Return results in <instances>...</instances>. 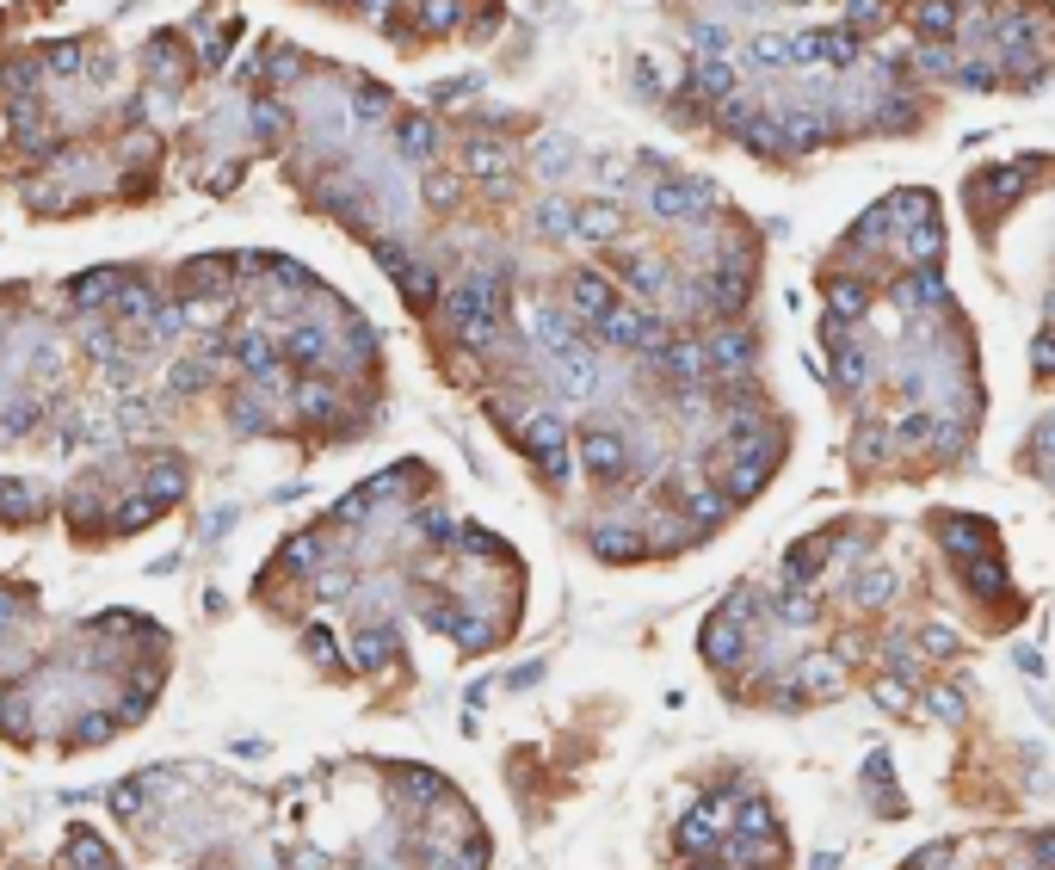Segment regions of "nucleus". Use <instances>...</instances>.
<instances>
[{
  "label": "nucleus",
  "instance_id": "42",
  "mask_svg": "<svg viewBox=\"0 0 1055 870\" xmlns=\"http://www.w3.org/2000/svg\"><path fill=\"white\" fill-rule=\"evenodd\" d=\"M457 543H463L469 556H506V550H500V537H494V531H482V525H463V531H457Z\"/></svg>",
  "mask_w": 1055,
  "mask_h": 870
},
{
  "label": "nucleus",
  "instance_id": "19",
  "mask_svg": "<svg viewBox=\"0 0 1055 870\" xmlns=\"http://www.w3.org/2000/svg\"><path fill=\"white\" fill-rule=\"evenodd\" d=\"M395 149L414 155V161H426L432 149H439V130H432V118H402V124H395Z\"/></svg>",
  "mask_w": 1055,
  "mask_h": 870
},
{
  "label": "nucleus",
  "instance_id": "7",
  "mask_svg": "<svg viewBox=\"0 0 1055 870\" xmlns=\"http://www.w3.org/2000/svg\"><path fill=\"white\" fill-rule=\"evenodd\" d=\"M241 260H229V253H210V260H186L179 266V278H186V290L192 297H235V272Z\"/></svg>",
  "mask_w": 1055,
  "mask_h": 870
},
{
  "label": "nucleus",
  "instance_id": "46",
  "mask_svg": "<svg viewBox=\"0 0 1055 870\" xmlns=\"http://www.w3.org/2000/svg\"><path fill=\"white\" fill-rule=\"evenodd\" d=\"M426 204H432V210L457 204V179H451V173H426Z\"/></svg>",
  "mask_w": 1055,
  "mask_h": 870
},
{
  "label": "nucleus",
  "instance_id": "9",
  "mask_svg": "<svg viewBox=\"0 0 1055 870\" xmlns=\"http://www.w3.org/2000/svg\"><path fill=\"white\" fill-rule=\"evenodd\" d=\"M124 278L130 272H118V266H93V272H81L75 284H68V297H75V309H112Z\"/></svg>",
  "mask_w": 1055,
  "mask_h": 870
},
{
  "label": "nucleus",
  "instance_id": "24",
  "mask_svg": "<svg viewBox=\"0 0 1055 870\" xmlns=\"http://www.w3.org/2000/svg\"><path fill=\"white\" fill-rule=\"evenodd\" d=\"M0 735L19 741V747L31 741V698H25V692H13L7 704H0Z\"/></svg>",
  "mask_w": 1055,
  "mask_h": 870
},
{
  "label": "nucleus",
  "instance_id": "12",
  "mask_svg": "<svg viewBox=\"0 0 1055 870\" xmlns=\"http://www.w3.org/2000/svg\"><path fill=\"white\" fill-rule=\"evenodd\" d=\"M519 439H525V451L537 457V451H556V445L568 439V426H562V414H556V408H537V414H525V420H519Z\"/></svg>",
  "mask_w": 1055,
  "mask_h": 870
},
{
  "label": "nucleus",
  "instance_id": "25",
  "mask_svg": "<svg viewBox=\"0 0 1055 870\" xmlns=\"http://www.w3.org/2000/svg\"><path fill=\"white\" fill-rule=\"evenodd\" d=\"M870 698H877L889 716H914V685H907V679H889V673H883L877 685H870Z\"/></svg>",
  "mask_w": 1055,
  "mask_h": 870
},
{
  "label": "nucleus",
  "instance_id": "2",
  "mask_svg": "<svg viewBox=\"0 0 1055 870\" xmlns=\"http://www.w3.org/2000/svg\"><path fill=\"white\" fill-rule=\"evenodd\" d=\"M796 692H803L809 704H833V698H846V667L833 661V655H809V661H796Z\"/></svg>",
  "mask_w": 1055,
  "mask_h": 870
},
{
  "label": "nucleus",
  "instance_id": "61",
  "mask_svg": "<svg viewBox=\"0 0 1055 870\" xmlns=\"http://www.w3.org/2000/svg\"><path fill=\"white\" fill-rule=\"evenodd\" d=\"M112 870H118V864H112Z\"/></svg>",
  "mask_w": 1055,
  "mask_h": 870
},
{
  "label": "nucleus",
  "instance_id": "4",
  "mask_svg": "<svg viewBox=\"0 0 1055 870\" xmlns=\"http://www.w3.org/2000/svg\"><path fill=\"white\" fill-rule=\"evenodd\" d=\"M568 309H574V321H593V328H599V321L617 309L611 278H605V272H574V278H568Z\"/></svg>",
  "mask_w": 1055,
  "mask_h": 870
},
{
  "label": "nucleus",
  "instance_id": "43",
  "mask_svg": "<svg viewBox=\"0 0 1055 870\" xmlns=\"http://www.w3.org/2000/svg\"><path fill=\"white\" fill-rule=\"evenodd\" d=\"M488 858H494L488 833H469V840H463V852H457V870H488Z\"/></svg>",
  "mask_w": 1055,
  "mask_h": 870
},
{
  "label": "nucleus",
  "instance_id": "5",
  "mask_svg": "<svg viewBox=\"0 0 1055 870\" xmlns=\"http://www.w3.org/2000/svg\"><path fill=\"white\" fill-rule=\"evenodd\" d=\"M587 550H593L599 562H642V556H648V537H642L636 525H617V519H605V525H593V531H587Z\"/></svg>",
  "mask_w": 1055,
  "mask_h": 870
},
{
  "label": "nucleus",
  "instance_id": "20",
  "mask_svg": "<svg viewBox=\"0 0 1055 870\" xmlns=\"http://www.w3.org/2000/svg\"><path fill=\"white\" fill-rule=\"evenodd\" d=\"M142 62H149V75H155V81H167V87H179V75H186V56H179V44H173V38H155L149 50H142Z\"/></svg>",
  "mask_w": 1055,
  "mask_h": 870
},
{
  "label": "nucleus",
  "instance_id": "15",
  "mask_svg": "<svg viewBox=\"0 0 1055 870\" xmlns=\"http://www.w3.org/2000/svg\"><path fill=\"white\" fill-rule=\"evenodd\" d=\"M44 513V500L31 482H0V525H31Z\"/></svg>",
  "mask_w": 1055,
  "mask_h": 870
},
{
  "label": "nucleus",
  "instance_id": "18",
  "mask_svg": "<svg viewBox=\"0 0 1055 870\" xmlns=\"http://www.w3.org/2000/svg\"><path fill=\"white\" fill-rule=\"evenodd\" d=\"M617 229H624L617 204H580V210H574V235H587V241H611Z\"/></svg>",
  "mask_w": 1055,
  "mask_h": 870
},
{
  "label": "nucleus",
  "instance_id": "40",
  "mask_svg": "<svg viewBox=\"0 0 1055 870\" xmlns=\"http://www.w3.org/2000/svg\"><path fill=\"white\" fill-rule=\"evenodd\" d=\"M537 229H543V235H568V229H574V210H568L562 198H543V204H537Z\"/></svg>",
  "mask_w": 1055,
  "mask_h": 870
},
{
  "label": "nucleus",
  "instance_id": "3",
  "mask_svg": "<svg viewBox=\"0 0 1055 870\" xmlns=\"http://www.w3.org/2000/svg\"><path fill=\"white\" fill-rule=\"evenodd\" d=\"M698 655H704L716 673H735V667L747 661V630H735L729 618H710V624L698 630Z\"/></svg>",
  "mask_w": 1055,
  "mask_h": 870
},
{
  "label": "nucleus",
  "instance_id": "51",
  "mask_svg": "<svg viewBox=\"0 0 1055 870\" xmlns=\"http://www.w3.org/2000/svg\"><path fill=\"white\" fill-rule=\"evenodd\" d=\"M334 519H371V494L358 488V494H346L340 506H334Z\"/></svg>",
  "mask_w": 1055,
  "mask_h": 870
},
{
  "label": "nucleus",
  "instance_id": "34",
  "mask_svg": "<svg viewBox=\"0 0 1055 870\" xmlns=\"http://www.w3.org/2000/svg\"><path fill=\"white\" fill-rule=\"evenodd\" d=\"M75 722H81V729L68 735V747H93V741H112V729H118V722L105 716V710H87V716H75Z\"/></svg>",
  "mask_w": 1055,
  "mask_h": 870
},
{
  "label": "nucleus",
  "instance_id": "23",
  "mask_svg": "<svg viewBox=\"0 0 1055 870\" xmlns=\"http://www.w3.org/2000/svg\"><path fill=\"white\" fill-rule=\"evenodd\" d=\"M914 648H920L926 661H951L957 648H963V636H957L951 624H920V642H914Z\"/></svg>",
  "mask_w": 1055,
  "mask_h": 870
},
{
  "label": "nucleus",
  "instance_id": "26",
  "mask_svg": "<svg viewBox=\"0 0 1055 870\" xmlns=\"http://www.w3.org/2000/svg\"><path fill=\"white\" fill-rule=\"evenodd\" d=\"M889 599H895V574L870 568V574L852 580V605H889Z\"/></svg>",
  "mask_w": 1055,
  "mask_h": 870
},
{
  "label": "nucleus",
  "instance_id": "55",
  "mask_svg": "<svg viewBox=\"0 0 1055 870\" xmlns=\"http://www.w3.org/2000/svg\"><path fill=\"white\" fill-rule=\"evenodd\" d=\"M864 778L877 784V790H889V778H895V772H889V753H870V759H864Z\"/></svg>",
  "mask_w": 1055,
  "mask_h": 870
},
{
  "label": "nucleus",
  "instance_id": "10",
  "mask_svg": "<svg viewBox=\"0 0 1055 870\" xmlns=\"http://www.w3.org/2000/svg\"><path fill=\"white\" fill-rule=\"evenodd\" d=\"M445 790H451L445 772H432V766H395V796H402V803H414V809L439 803Z\"/></svg>",
  "mask_w": 1055,
  "mask_h": 870
},
{
  "label": "nucleus",
  "instance_id": "54",
  "mask_svg": "<svg viewBox=\"0 0 1055 870\" xmlns=\"http://www.w3.org/2000/svg\"><path fill=\"white\" fill-rule=\"evenodd\" d=\"M105 383H112V389H130V383H136V365H130V358H105Z\"/></svg>",
  "mask_w": 1055,
  "mask_h": 870
},
{
  "label": "nucleus",
  "instance_id": "49",
  "mask_svg": "<svg viewBox=\"0 0 1055 870\" xmlns=\"http://www.w3.org/2000/svg\"><path fill=\"white\" fill-rule=\"evenodd\" d=\"M7 87H13V93L25 99L31 87H38V62H13V68H7Z\"/></svg>",
  "mask_w": 1055,
  "mask_h": 870
},
{
  "label": "nucleus",
  "instance_id": "35",
  "mask_svg": "<svg viewBox=\"0 0 1055 870\" xmlns=\"http://www.w3.org/2000/svg\"><path fill=\"white\" fill-rule=\"evenodd\" d=\"M204 383H210V365H204V358H179L173 377H167L173 395H192V389H204Z\"/></svg>",
  "mask_w": 1055,
  "mask_h": 870
},
{
  "label": "nucleus",
  "instance_id": "16",
  "mask_svg": "<svg viewBox=\"0 0 1055 870\" xmlns=\"http://www.w3.org/2000/svg\"><path fill=\"white\" fill-rule=\"evenodd\" d=\"M735 840H778V809L766 803V796H747V803H741Z\"/></svg>",
  "mask_w": 1055,
  "mask_h": 870
},
{
  "label": "nucleus",
  "instance_id": "28",
  "mask_svg": "<svg viewBox=\"0 0 1055 870\" xmlns=\"http://www.w3.org/2000/svg\"><path fill=\"white\" fill-rule=\"evenodd\" d=\"M303 655L321 661V667H334V661H346V648L334 642V630H327V624H309V630H303Z\"/></svg>",
  "mask_w": 1055,
  "mask_h": 870
},
{
  "label": "nucleus",
  "instance_id": "32",
  "mask_svg": "<svg viewBox=\"0 0 1055 870\" xmlns=\"http://www.w3.org/2000/svg\"><path fill=\"white\" fill-rule=\"evenodd\" d=\"M414 525H420V537H426V543H457V519H451V513H439V506H420V513H414Z\"/></svg>",
  "mask_w": 1055,
  "mask_h": 870
},
{
  "label": "nucleus",
  "instance_id": "60",
  "mask_svg": "<svg viewBox=\"0 0 1055 870\" xmlns=\"http://www.w3.org/2000/svg\"><path fill=\"white\" fill-rule=\"evenodd\" d=\"M691 870H722V864H716V858H704V864H691Z\"/></svg>",
  "mask_w": 1055,
  "mask_h": 870
},
{
  "label": "nucleus",
  "instance_id": "30",
  "mask_svg": "<svg viewBox=\"0 0 1055 870\" xmlns=\"http://www.w3.org/2000/svg\"><path fill=\"white\" fill-rule=\"evenodd\" d=\"M321 556H327V550H321V537H315V531H309V537H290L284 550H278V562H284V568H303V574H309V568H321Z\"/></svg>",
  "mask_w": 1055,
  "mask_h": 870
},
{
  "label": "nucleus",
  "instance_id": "22",
  "mask_svg": "<svg viewBox=\"0 0 1055 870\" xmlns=\"http://www.w3.org/2000/svg\"><path fill=\"white\" fill-rule=\"evenodd\" d=\"M161 513H167V506H161L155 494H136V500H124L118 513H112V525H118V531H149Z\"/></svg>",
  "mask_w": 1055,
  "mask_h": 870
},
{
  "label": "nucleus",
  "instance_id": "52",
  "mask_svg": "<svg viewBox=\"0 0 1055 870\" xmlns=\"http://www.w3.org/2000/svg\"><path fill=\"white\" fill-rule=\"evenodd\" d=\"M297 75H303V56H290V50H278V56H272V81L284 87V81H297Z\"/></svg>",
  "mask_w": 1055,
  "mask_h": 870
},
{
  "label": "nucleus",
  "instance_id": "58",
  "mask_svg": "<svg viewBox=\"0 0 1055 870\" xmlns=\"http://www.w3.org/2000/svg\"><path fill=\"white\" fill-rule=\"evenodd\" d=\"M463 87H469V81H439V87H432V105H445V99H457Z\"/></svg>",
  "mask_w": 1055,
  "mask_h": 870
},
{
  "label": "nucleus",
  "instance_id": "59",
  "mask_svg": "<svg viewBox=\"0 0 1055 870\" xmlns=\"http://www.w3.org/2000/svg\"><path fill=\"white\" fill-rule=\"evenodd\" d=\"M358 7H371V13H383V7H395V0H358Z\"/></svg>",
  "mask_w": 1055,
  "mask_h": 870
},
{
  "label": "nucleus",
  "instance_id": "13",
  "mask_svg": "<svg viewBox=\"0 0 1055 870\" xmlns=\"http://www.w3.org/2000/svg\"><path fill=\"white\" fill-rule=\"evenodd\" d=\"M229 352L241 358V371H247V377H260L266 365H278V346H272L266 328H241V334L229 340Z\"/></svg>",
  "mask_w": 1055,
  "mask_h": 870
},
{
  "label": "nucleus",
  "instance_id": "44",
  "mask_svg": "<svg viewBox=\"0 0 1055 870\" xmlns=\"http://www.w3.org/2000/svg\"><path fill=\"white\" fill-rule=\"evenodd\" d=\"M31 599H38V593H31V587H13V593H7V587H0V630H13V624H19V611H25Z\"/></svg>",
  "mask_w": 1055,
  "mask_h": 870
},
{
  "label": "nucleus",
  "instance_id": "48",
  "mask_svg": "<svg viewBox=\"0 0 1055 870\" xmlns=\"http://www.w3.org/2000/svg\"><path fill=\"white\" fill-rule=\"evenodd\" d=\"M352 587H358V580L340 574V568H321V580H315V593H321V599H340V593H352Z\"/></svg>",
  "mask_w": 1055,
  "mask_h": 870
},
{
  "label": "nucleus",
  "instance_id": "57",
  "mask_svg": "<svg viewBox=\"0 0 1055 870\" xmlns=\"http://www.w3.org/2000/svg\"><path fill=\"white\" fill-rule=\"evenodd\" d=\"M290 870H327V852H315V846H303L297 858H290Z\"/></svg>",
  "mask_w": 1055,
  "mask_h": 870
},
{
  "label": "nucleus",
  "instance_id": "37",
  "mask_svg": "<svg viewBox=\"0 0 1055 870\" xmlns=\"http://www.w3.org/2000/svg\"><path fill=\"white\" fill-rule=\"evenodd\" d=\"M149 488H155V500H161V506H173L179 494H186V469H179V463H161L155 476H149ZM149 488H142V494H149Z\"/></svg>",
  "mask_w": 1055,
  "mask_h": 870
},
{
  "label": "nucleus",
  "instance_id": "38",
  "mask_svg": "<svg viewBox=\"0 0 1055 870\" xmlns=\"http://www.w3.org/2000/svg\"><path fill=\"white\" fill-rule=\"evenodd\" d=\"M926 710H932L938 722H957V716H963V685H932V692H926Z\"/></svg>",
  "mask_w": 1055,
  "mask_h": 870
},
{
  "label": "nucleus",
  "instance_id": "1",
  "mask_svg": "<svg viewBox=\"0 0 1055 870\" xmlns=\"http://www.w3.org/2000/svg\"><path fill=\"white\" fill-rule=\"evenodd\" d=\"M580 463H587V476L617 482V476H624V463H630V451H624V439H617L611 426H587V432H580Z\"/></svg>",
  "mask_w": 1055,
  "mask_h": 870
},
{
  "label": "nucleus",
  "instance_id": "53",
  "mask_svg": "<svg viewBox=\"0 0 1055 870\" xmlns=\"http://www.w3.org/2000/svg\"><path fill=\"white\" fill-rule=\"evenodd\" d=\"M253 124H260V136H272V130L284 124V105H272V99H260V105H253Z\"/></svg>",
  "mask_w": 1055,
  "mask_h": 870
},
{
  "label": "nucleus",
  "instance_id": "6",
  "mask_svg": "<svg viewBox=\"0 0 1055 870\" xmlns=\"http://www.w3.org/2000/svg\"><path fill=\"white\" fill-rule=\"evenodd\" d=\"M278 352H284V365L303 377V371L327 365V328H315V321H290L284 340H278Z\"/></svg>",
  "mask_w": 1055,
  "mask_h": 870
},
{
  "label": "nucleus",
  "instance_id": "41",
  "mask_svg": "<svg viewBox=\"0 0 1055 870\" xmlns=\"http://www.w3.org/2000/svg\"><path fill=\"white\" fill-rule=\"evenodd\" d=\"M81 56H87V50H81V38H62L56 50H44V68H50V75H75V68H81Z\"/></svg>",
  "mask_w": 1055,
  "mask_h": 870
},
{
  "label": "nucleus",
  "instance_id": "17",
  "mask_svg": "<svg viewBox=\"0 0 1055 870\" xmlns=\"http://www.w3.org/2000/svg\"><path fill=\"white\" fill-rule=\"evenodd\" d=\"M155 309H161V290H155V284H142V278H124L112 315H124V321H149Z\"/></svg>",
  "mask_w": 1055,
  "mask_h": 870
},
{
  "label": "nucleus",
  "instance_id": "8",
  "mask_svg": "<svg viewBox=\"0 0 1055 870\" xmlns=\"http://www.w3.org/2000/svg\"><path fill=\"white\" fill-rule=\"evenodd\" d=\"M346 655H352V667H358V673H383L395 655H402V642H395V624H365V630L352 636V648H346Z\"/></svg>",
  "mask_w": 1055,
  "mask_h": 870
},
{
  "label": "nucleus",
  "instance_id": "27",
  "mask_svg": "<svg viewBox=\"0 0 1055 870\" xmlns=\"http://www.w3.org/2000/svg\"><path fill=\"white\" fill-rule=\"evenodd\" d=\"M451 636H457L463 655H488V648L500 642V630H488V618H469V611H463V624H457Z\"/></svg>",
  "mask_w": 1055,
  "mask_h": 870
},
{
  "label": "nucleus",
  "instance_id": "47",
  "mask_svg": "<svg viewBox=\"0 0 1055 870\" xmlns=\"http://www.w3.org/2000/svg\"><path fill=\"white\" fill-rule=\"evenodd\" d=\"M371 253H377V266H383V272H395V278H402V272L414 266V260H408V247H395V241H371Z\"/></svg>",
  "mask_w": 1055,
  "mask_h": 870
},
{
  "label": "nucleus",
  "instance_id": "39",
  "mask_svg": "<svg viewBox=\"0 0 1055 870\" xmlns=\"http://www.w3.org/2000/svg\"><path fill=\"white\" fill-rule=\"evenodd\" d=\"M142 796H149V778H130V784H118V790H112V815H118V821H136Z\"/></svg>",
  "mask_w": 1055,
  "mask_h": 870
},
{
  "label": "nucleus",
  "instance_id": "31",
  "mask_svg": "<svg viewBox=\"0 0 1055 870\" xmlns=\"http://www.w3.org/2000/svg\"><path fill=\"white\" fill-rule=\"evenodd\" d=\"M463 167L476 173V179H500L506 173V155L494 149V142H469V155H463Z\"/></svg>",
  "mask_w": 1055,
  "mask_h": 870
},
{
  "label": "nucleus",
  "instance_id": "33",
  "mask_svg": "<svg viewBox=\"0 0 1055 870\" xmlns=\"http://www.w3.org/2000/svg\"><path fill=\"white\" fill-rule=\"evenodd\" d=\"M352 112L365 118V124H383V118H395V99L383 93V87H358V99H352Z\"/></svg>",
  "mask_w": 1055,
  "mask_h": 870
},
{
  "label": "nucleus",
  "instance_id": "56",
  "mask_svg": "<svg viewBox=\"0 0 1055 870\" xmlns=\"http://www.w3.org/2000/svg\"><path fill=\"white\" fill-rule=\"evenodd\" d=\"M68 519H75V525L93 519V488H75V494H68Z\"/></svg>",
  "mask_w": 1055,
  "mask_h": 870
},
{
  "label": "nucleus",
  "instance_id": "14",
  "mask_svg": "<svg viewBox=\"0 0 1055 870\" xmlns=\"http://www.w3.org/2000/svg\"><path fill=\"white\" fill-rule=\"evenodd\" d=\"M772 611L784 618V630H809V624L821 618V593H815V587H784V593L772 599Z\"/></svg>",
  "mask_w": 1055,
  "mask_h": 870
},
{
  "label": "nucleus",
  "instance_id": "50",
  "mask_svg": "<svg viewBox=\"0 0 1055 870\" xmlns=\"http://www.w3.org/2000/svg\"><path fill=\"white\" fill-rule=\"evenodd\" d=\"M149 420H155V408L142 402V395H130V402H124V432H142Z\"/></svg>",
  "mask_w": 1055,
  "mask_h": 870
},
{
  "label": "nucleus",
  "instance_id": "45",
  "mask_svg": "<svg viewBox=\"0 0 1055 870\" xmlns=\"http://www.w3.org/2000/svg\"><path fill=\"white\" fill-rule=\"evenodd\" d=\"M864 655H870V642H864V630H846L840 642H833V661H840V667H858Z\"/></svg>",
  "mask_w": 1055,
  "mask_h": 870
},
{
  "label": "nucleus",
  "instance_id": "36",
  "mask_svg": "<svg viewBox=\"0 0 1055 870\" xmlns=\"http://www.w3.org/2000/svg\"><path fill=\"white\" fill-rule=\"evenodd\" d=\"M229 420H235L241 432H266V402H260V395H247V389H241L235 402H229Z\"/></svg>",
  "mask_w": 1055,
  "mask_h": 870
},
{
  "label": "nucleus",
  "instance_id": "11",
  "mask_svg": "<svg viewBox=\"0 0 1055 870\" xmlns=\"http://www.w3.org/2000/svg\"><path fill=\"white\" fill-rule=\"evenodd\" d=\"M290 408H297V420H334L340 414V395L327 377H303L297 395H290Z\"/></svg>",
  "mask_w": 1055,
  "mask_h": 870
},
{
  "label": "nucleus",
  "instance_id": "29",
  "mask_svg": "<svg viewBox=\"0 0 1055 870\" xmlns=\"http://www.w3.org/2000/svg\"><path fill=\"white\" fill-rule=\"evenodd\" d=\"M457 25H463V0H426L420 7V31H439L445 38V31H457Z\"/></svg>",
  "mask_w": 1055,
  "mask_h": 870
},
{
  "label": "nucleus",
  "instance_id": "21",
  "mask_svg": "<svg viewBox=\"0 0 1055 870\" xmlns=\"http://www.w3.org/2000/svg\"><path fill=\"white\" fill-rule=\"evenodd\" d=\"M402 297H408V309H432V303L445 297V290H439V272H432V266H408V272H402Z\"/></svg>",
  "mask_w": 1055,
  "mask_h": 870
}]
</instances>
